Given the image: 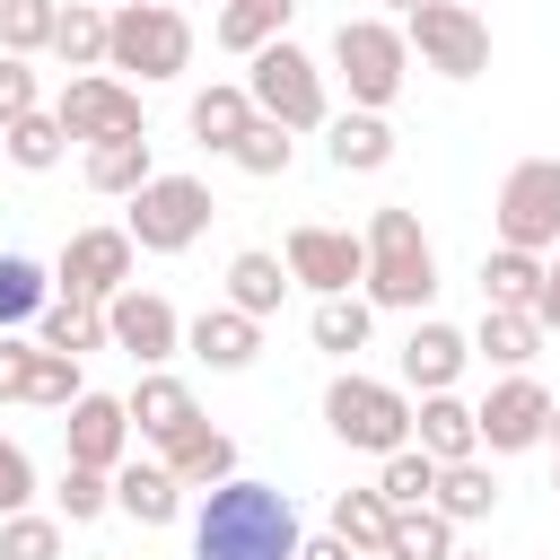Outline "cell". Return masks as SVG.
<instances>
[{"instance_id":"cell-43","label":"cell","mask_w":560,"mask_h":560,"mask_svg":"<svg viewBox=\"0 0 560 560\" xmlns=\"http://www.w3.org/2000/svg\"><path fill=\"white\" fill-rule=\"evenodd\" d=\"M44 105V79H35V61L26 52H0V131L18 122V114H35Z\"/></svg>"},{"instance_id":"cell-22","label":"cell","mask_w":560,"mask_h":560,"mask_svg":"<svg viewBox=\"0 0 560 560\" xmlns=\"http://www.w3.org/2000/svg\"><path fill=\"white\" fill-rule=\"evenodd\" d=\"M122 411H131V438H175L201 402H192V385L184 376H166V368H140V385L122 394Z\"/></svg>"},{"instance_id":"cell-6","label":"cell","mask_w":560,"mask_h":560,"mask_svg":"<svg viewBox=\"0 0 560 560\" xmlns=\"http://www.w3.org/2000/svg\"><path fill=\"white\" fill-rule=\"evenodd\" d=\"M332 70H341V88H350L359 114H385V105L402 96L411 44H402L394 18H341V26H332Z\"/></svg>"},{"instance_id":"cell-41","label":"cell","mask_w":560,"mask_h":560,"mask_svg":"<svg viewBox=\"0 0 560 560\" xmlns=\"http://www.w3.org/2000/svg\"><path fill=\"white\" fill-rule=\"evenodd\" d=\"M0 560H61V516L9 508V516H0Z\"/></svg>"},{"instance_id":"cell-37","label":"cell","mask_w":560,"mask_h":560,"mask_svg":"<svg viewBox=\"0 0 560 560\" xmlns=\"http://www.w3.org/2000/svg\"><path fill=\"white\" fill-rule=\"evenodd\" d=\"M385 525H394V508H385V499H376V481H368V490H341V499H332V525H324V534H341L350 551H376V542H385Z\"/></svg>"},{"instance_id":"cell-17","label":"cell","mask_w":560,"mask_h":560,"mask_svg":"<svg viewBox=\"0 0 560 560\" xmlns=\"http://www.w3.org/2000/svg\"><path fill=\"white\" fill-rule=\"evenodd\" d=\"M158 464H166L184 490H210V481H228V472H236V438H228V429H210V420L192 411L175 438H158Z\"/></svg>"},{"instance_id":"cell-32","label":"cell","mask_w":560,"mask_h":560,"mask_svg":"<svg viewBox=\"0 0 560 560\" xmlns=\"http://www.w3.org/2000/svg\"><path fill=\"white\" fill-rule=\"evenodd\" d=\"M184 122H192V140H201V149H219V158H228V140L254 122V96H245V88H228V79H210V88L192 96V114H184Z\"/></svg>"},{"instance_id":"cell-25","label":"cell","mask_w":560,"mask_h":560,"mask_svg":"<svg viewBox=\"0 0 560 560\" xmlns=\"http://www.w3.org/2000/svg\"><path fill=\"white\" fill-rule=\"evenodd\" d=\"M429 508H438L446 525H481V516L499 508V472H490L481 455H464V464H438V490H429Z\"/></svg>"},{"instance_id":"cell-49","label":"cell","mask_w":560,"mask_h":560,"mask_svg":"<svg viewBox=\"0 0 560 560\" xmlns=\"http://www.w3.org/2000/svg\"><path fill=\"white\" fill-rule=\"evenodd\" d=\"M385 9H402V18H411V9H420V0H385Z\"/></svg>"},{"instance_id":"cell-5","label":"cell","mask_w":560,"mask_h":560,"mask_svg":"<svg viewBox=\"0 0 560 560\" xmlns=\"http://www.w3.org/2000/svg\"><path fill=\"white\" fill-rule=\"evenodd\" d=\"M324 429H332L341 446H359V455H394V446H411V394L385 385V376L341 368V376L324 385Z\"/></svg>"},{"instance_id":"cell-19","label":"cell","mask_w":560,"mask_h":560,"mask_svg":"<svg viewBox=\"0 0 560 560\" xmlns=\"http://www.w3.org/2000/svg\"><path fill=\"white\" fill-rule=\"evenodd\" d=\"M411 446H420V455H438V464H464V455H481L472 402H455V385H446V394H420V402H411Z\"/></svg>"},{"instance_id":"cell-3","label":"cell","mask_w":560,"mask_h":560,"mask_svg":"<svg viewBox=\"0 0 560 560\" xmlns=\"http://www.w3.org/2000/svg\"><path fill=\"white\" fill-rule=\"evenodd\" d=\"M184 61H192V18L175 0H114L105 70H131L140 88H158V79H184Z\"/></svg>"},{"instance_id":"cell-16","label":"cell","mask_w":560,"mask_h":560,"mask_svg":"<svg viewBox=\"0 0 560 560\" xmlns=\"http://www.w3.org/2000/svg\"><path fill=\"white\" fill-rule=\"evenodd\" d=\"M184 350H192L201 368L236 376V368H254V359H262V324H254V315H236V306H201V315L184 324Z\"/></svg>"},{"instance_id":"cell-40","label":"cell","mask_w":560,"mask_h":560,"mask_svg":"<svg viewBox=\"0 0 560 560\" xmlns=\"http://www.w3.org/2000/svg\"><path fill=\"white\" fill-rule=\"evenodd\" d=\"M52 508H61V525H96V516L114 508V472H96V464H61Z\"/></svg>"},{"instance_id":"cell-9","label":"cell","mask_w":560,"mask_h":560,"mask_svg":"<svg viewBox=\"0 0 560 560\" xmlns=\"http://www.w3.org/2000/svg\"><path fill=\"white\" fill-rule=\"evenodd\" d=\"M490 219H499V245L551 254V245H560V158H525V166H508Z\"/></svg>"},{"instance_id":"cell-52","label":"cell","mask_w":560,"mask_h":560,"mask_svg":"<svg viewBox=\"0 0 560 560\" xmlns=\"http://www.w3.org/2000/svg\"><path fill=\"white\" fill-rule=\"evenodd\" d=\"M359 560H385V551H359Z\"/></svg>"},{"instance_id":"cell-7","label":"cell","mask_w":560,"mask_h":560,"mask_svg":"<svg viewBox=\"0 0 560 560\" xmlns=\"http://www.w3.org/2000/svg\"><path fill=\"white\" fill-rule=\"evenodd\" d=\"M210 210H219V201H210L201 175H149V184L131 192V219H122V228H131L140 254H184V245L210 228Z\"/></svg>"},{"instance_id":"cell-30","label":"cell","mask_w":560,"mask_h":560,"mask_svg":"<svg viewBox=\"0 0 560 560\" xmlns=\"http://www.w3.org/2000/svg\"><path fill=\"white\" fill-rule=\"evenodd\" d=\"M472 350H481L490 368H525V359L542 350V324H534L525 306H481V324H472Z\"/></svg>"},{"instance_id":"cell-42","label":"cell","mask_w":560,"mask_h":560,"mask_svg":"<svg viewBox=\"0 0 560 560\" xmlns=\"http://www.w3.org/2000/svg\"><path fill=\"white\" fill-rule=\"evenodd\" d=\"M52 18H61V0H0V52H44L52 44Z\"/></svg>"},{"instance_id":"cell-2","label":"cell","mask_w":560,"mask_h":560,"mask_svg":"<svg viewBox=\"0 0 560 560\" xmlns=\"http://www.w3.org/2000/svg\"><path fill=\"white\" fill-rule=\"evenodd\" d=\"M359 245H368L359 298H368V306H394V315H429V298H438V254H429V236H420V210L385 201Z\"/></svg>"},{"instance_id":"cell-50","label":"cell","mask_w":560,"mask_h":560,"mask_svg":"<svg viewBox=\"0 0 560 560\" xmlns=\"http://www.w3.org/2000/svg\"><path fill=\"white\" fill-rule=\"evenodd\" d=\"M262 9H280V18H289V9H298V0H262Z\"/></svg>"},{"instance_id":"cell-28","label":"cell","mask_w":560,"mask_h":560,"mask_svg":"<svg viewBox=\"0 0 560 560\" xmlns=\"http://www.w3.org/2000/svg\"><path fill=\"white\" fill-rule=\"evenodd\" d=\"M0 149H9V166H18V175H52V166L70 158V131H61V114H52V105H35V114H18V122L0 131Z\"/></svg>"},{"instance_id":"cell-51","label":"cell","mask_w":560,"mask_h":560,"mask_svg":"<svg viewBox=\"0 0 560 560\" xmlns=\"http://www.w3.org/2000/svg\"><path fill=\"white\" fill-rule=\"evenodd\" d=\"M455 560H490V551H455Z\"/></svg>"},{"instance_id":"cell-45","label":"cell","mask_w":560,"mask_h":560,"mask_svg":"<svg viewBox=\"0 0 560 560\" xmlns=\"http://www.w3.org/2000/svg\"><path fill=\"white\" fill-rule=\"evenodd\" d=\"M26 368H35V341L0 332V402H26Z\"/></svg>"},{"instance_id":"cell-23","label":"cell","mask_w":560,"mask_h":560,"mask_svg":"<svg viewBox=\"0 0 560 560\" xmlns=\"http://www.w3.org/2000/svg\"><path fill=\"white\" fill-rule=\"evenodd\" d=\"M289 289H298V280H289V262H280V254H262V245H245V254L228 262V306H236V315H254V324H262V315H280V298H289Z\"/></svg>"},{"instance_id":"cell-11","label":"cell","mask_w":560,"mask_h":560,"mask_svg":"<svg viewBox=\"0 0 560 560\" xmlns=\"http://www.w3.org/2000/svg\"><path fill=\"white\" fill-rule=\"evenodd\" d=\"M105 341H114L122 359H140V368H166V359L184 350V315H175L158 289L122 280V289L105 298Z\"/></svg>"},{"instance_id":"cell-48","label":"cell","mask_w":560,"mask_h":560,"mask_svg":"<svg viewBox=\"0 0 560 560\" xmlns=\"http://www.w3.org/2000/svg\"><path fill=\"white\" fill-rule=\"evenodd\" d=\"M542 438H551V446H560V402H551V420H542Z\"/></svg>"},{"instance_id":"cell-4","label":"cell","mask_w":560,"mask_h":560,"mask_svg":"<svg viewBox=\"0 0 560 560\" xmlns=\"http://www.w3.org/2000/svg\"><path fill=\"white\" fill-rule=\"evenodd\" d=\"M254 70H245V96H254V114H271L280 131H324L332 122V96H324V70H315V52H298L289 35H271L262 52H245Z\"/></svg>"},{"instance_id":"cell-14","label":"cell","mask_w":560,"mask_h":560,"mask_svg":"<svg viewBox=\"0 0 560 560\" xmlns=\"http://www.w3.org/2000/svg\"><path fill=\"white\" fill-rule=\"evenodd\" d=\"M131 262H140V245H131V228H79L70 245H61V289L70 298H114L122 280H131Z\"/></svg>"},{"instance_id":"cell-1","label":"cell","mask_w":560,"mask_h":560,"mask_svg":"<svg viewBox=\"0 0 560 560\" xmlns=\"http://www.w3.org/2000/svg\"><path fill=\"white\" fill-rule=\"evenodd\" d=\"M298 508H289V490H271V481H245V472H228V481H210L201 490V516H192V560H298Z\"/></svg>"},{"instance_id":"cell-33","label":"cell","mask_w":560,"mask_h":560,"mask_svg":"<svg viewBox=\"0 0 560 560\" xmlns=\"http://www.w3.org/2000/svg\"><path fill=\"white\" fill-rule=\"evenodd\" d=\"M376 551L385 560H455V525L438 508H394V525H385Z\"/></svg>"},{"instance_id":"cell-26","label":"cell","mask_w":560,"mask_h":560,"mask_svg":"<svg viewBox=\"0 0 560 560\" xmlns=\"http://www.w3.org/2000/svg\"><path fill=\"white\" fill-rule=\"evenodd\" d=\"M149 175H158V149H149V131H131V140H88V184H96V192L131 201Z\"/></svg>"},{"instance_id":"cell-15","label":"cell","mask_w":560,"mask_h":560,"mask_svg":"<svg viewBox=\"0 0 560 560\" xmlns=\"http://www.w3.org/2000/svg\"><path fill=\"white\" fill-rule=\"evenodd\" d=\"M61 446H70V464L114 472V464L131 455V411H122V394H79V402L61 411Z\"/></svg>"},{"instance_id":"cell-8","label":"cell","mask_w":560,"mask_h":560,"mask_svg":"<svg viewBox=\"0 0 560 560\" xmlns=\"http://www.w3.org/2000/svg\"><path fill=\"white\" fill-rule=\"evenodd\" d=\"M402 44H411L420 70H438V79H481V70H490V26H481L464 0H420V9L402 18Z\"/></svg>"},{"instance_id":"cell-39","label":"cell","mask_w":560,"mask_h":560,"mask_svg":"<svg viewBox=\"0 0 560 560\" xmlns=\"http://www.w3.org/2000/svg\"><path fill=\"white\" fill-rule=\"evenodd\" d=\"M79 394H88L79 359H70V350H44V341H35V368H26V402H44V411H70Z\"/></svg>"},{"instance_id":"cell-18","label":"cell","mask_w":560,"mask_h":560,"mask_svg":"<svg viewBox=\"0 0 560 560\" xmlns=\"http://www.w3.org/2000/svg\"><path fill=\"white\" fill-rule=\"evenodd\" d=\"M464 359H472V332H455V324L420 315V324H411V341H402V385H420V394H446V385L464 376Z\"/></svg>"},{"instance_id":"cell-35","label":"cell","mask_w":560,"mask_h":560,"mask_svg":"<svg viewBox=\"0 0 560 560\" xmlns=\"http://www.w3.org/2000/svg\"><path fill=\"white\" fill-rule=\"evenodd\" d=\"M429 490H438V455H420V446L376 455V499L385 508H429Z\"/></svg>"},{"instance_id":"cell-31","label":"cell","mask_w":560,"mask_h":560,"mask_svg":"<svg viewBox=\"0 0 560 560\" xmlns=\"http://www.w3.org/2000/svg\"><path fill=\"white\" fill-rule=\"evenodd\" d=\"M105 18H114V9L70 0V9L52 18V44H44V52H61V70H105Z\"/></svg>"},{"instance_id":"cell-46","label":"cell","mask_w":560,"mask_h":560,"mask_svg":"<svg viewBox=\"0 0 560 560\" xmlns=\"http://www.w3.org/2000/svg\"><path fill=\"white\" fill-rule=\"evenodd\" d=\"M534 324H542V332H560V245L542 254V289H534Z\"/></svg>"},{"instance_id":"cell-20","label":"cell","mask_w":560,"mask_h":560,"mask_svg":"<svg viewBox=\"0 0 560 560\" xmlns=\"http://www.w3.org/2000/svg\"><path fill=\"white\" fill-rule=\"evenodd\" d=\"M114 508H122L131 525H175V516H184V481H175L166 464L122 455V464H114Z\"/></svg>"},{"instance_id":"cell-34","label":"cell","mask_w":560,"mask_h":560,"mask_svg":"<svg viewBox=\"0 0 560 560\" xmlns=\"http://www.w3.org/2000/svg\"><path fill=\"white\" fill-rule=\"evenodd\" d=\"M44 298H52V271H44L35 254H0V332L35 324V315H44Z\"/></svg>"},{"instance_id":"cell-24","label":"cell","mask_w":560,"mask_h":560,"mask_svg":"<svg viewBox=\"0 0 560 560\" xmlns=\"http://www.w3.org/2000/svg\"><path fill=\"white\" fill-rule=\"evenodd\" d=\"M35 332H44V350H70V359L114 350V341H105V306H96V298H70V289H52V298H44Z\"/></svg>"},{"instance_id":"cell-29","label":"cell","mask_w":560,"mask_h":560,"mask_svg":"<svg viewBox=\"0 0 560 560\" xmlns=\"http://www.w3.org/2000/svg\"><path fill=\"white\" fill-rule=\"evenodd\" d=\"M534 289H542V254H525V245L481 254V306H525L534 315Z\"/></svg>"},{"instance_id":"cell-27","label":"cell","mask_w":560,"mask_h":560,"mask_svg":"<svg viewBox=\"0 0 560 560\" xmlns=\"http://www.w3.org/2000/svg\"><path fill=\"white\" fill-rule=\"evenodd\" d=\"M306 332H315V350H324V359H359V350H368V332H376V306H368L359 289H341V298H315Z\"/></svg>"},{"instance_id":"cell-12","label":"cell","mask_w":560,"mask_h":560,"mask_svg":"<svg viewBox=\"0 0 560 560\" xmlns=\"http://www.w3.org/2000/svg\"><path fill=\"white\" fill-rule=\"evenodd\" d=\"M280 262H289V280H298V289H315V298H341V289H359V280H368V245H359L350 228H324V219L289 228Z\"/></svg>"},{"instance_id":"cell-10","label":"cell","mask_w":560,"mask_h":560,"mask_svg":"<svg viewBox=\"0 0 560 560\" xmlns=\"http://www.w3.org/2000/svg\"><path fill=\"white\" fill-rule=\"evenodd\" d=\"M52 114H61L70 140H131V131H149V122H140V96H131L114 70H70L61 96H52Z\"/></svg>"},{"instance_id":"cell-44","label":"cell","mask_w":560,"mask_h":560,"mask_svg":"<svg viewBox=\"0 0 560 560\" xmlns=\"http://www.w3.org/2000/svg\"><path fill=\"white\" fill-rule=\"evenodd\" d=\"M35 499V464H26V446L18 438H0V516L9 508H26Z\"/></svg>"},{"instance_id":"cell-36","label":"cell","mask_w":560,"mask_h":560,"mask_svg":"<svg viewBox=\"0 0 560 560\" xmlns=\"http://www.w3.org/2000/svg\"><path fill=\"white\" fill-rule=\"evenodd\" d=\"M228 158H236L245 175H262V184H271V175H289V158H298V131H280L271 114H254V122L228 140Z\"/></svg>"},{"instance_id":"cell-21","label":"cell","mask_w":560,"mask_h":560,"mask_svg":"<svg viewBox=\"0 0 560 560\" xmlns=\"http://www.w3.org/2000/svg\"><path fill=\"white\" fill-rule=\"evenodd\" d=\"M324 158L341 166V175H376V166H394V122L385 114H332L324 122Z\"/></svg>"},{"instance_id":"cell-47","label":"cell","mask_w":560,"mask_h":560,"mask_svg":"<svg viewBox=\"0 0 560 560\" xmlns=\"http://www.w3.org/2000/svg\"><path fill=\"white\" fill-rule=\"evenodd\" d=\"M298 560H359L341 534H315V542H298Z\"/></svg>"},{"instance_id":"cell-13","label":"cell","mask_w":560,"mask_h":560,"mask_svg":"<svg viewBox=\"0 0 560 560\" xmlns=\"http://www.w3.org/2000/svg\"><path fill=\"white\" fill-rule=\"evenodd\" d=\"M542 420H551V394L525 376V368H508L481 402H472V429H481V455H525V446H542Z\"/></svg>"},{"instance_id":"cell-38","label":"cell","mask_w":560,"mask_h":560,"mask_svg":"<svg viewBox=\"0 0 560 560\" xmlns=\"http://www.w3.org/2000/svg\"><path fill=\"white\" fill-rule=\"evenodd\" d=\"M289 18L280 9H262V0H228L219 18H210V35H219V52H262L271 35H280Z\"/></svg>"}]
</instances>
